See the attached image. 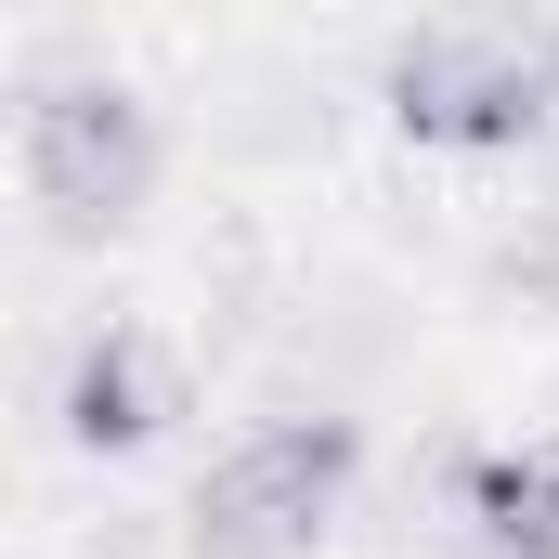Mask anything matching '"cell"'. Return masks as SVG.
Instances as JSON below:
<instances>
[{"instance_id":"7a4b0ae2","label":"cell","mask_w":559,"mask_h":559,"mask_svg":"<svg viewBox=\"0 0 559 559\" xmlns=\"http://www.w3.org/2000/svg\"><path fill=\"white\" fill-rule=\"evenodd\" d=\"M352 468H365V442L352 417H261L235 429L222 455H209V481H195V559H312L325 547V521L352 508Z\"/></svg>"},{"instance_id":"3957f363","label":"cell","mask_w":559,"mask_h":559,"mask_svg":"<svg viewBox=\"0 0 559 559\" xmlns=\"http://www.w3.org/2000/svg\"><path fill=\"white\" fill-rule=\"evenodd\" d=\"M13 169H26V195H39L52 235H118L143 195H156V118H143V92H118V79H52L26 105Z\"/></svg>"},{"instance_id":"277c9868","label":"cell","mask_w":559,"mask_h":559,"mask_svg":"<svg viewBox=\"0 0 559 559\" xmlns=\"http://www.w3.org/2000/svg\"><path fill=\"white\" fill-rule=\"evenodd\" d=\"M52 417L79 455H143L156 429L182 417V365H169V338L131 325V312H105L79 352H66V391H52Z\"/></svg>"},{"instance_id":"5b68a950","label":"cell","mask_w":559,"mask_h":559,"mask_svg":"<svg viewBox=\"0 0 559 559\" xmlns=\"http://www.w3.org/2000/svg\"><path fill=\"white\" fill-rule=\"evenodd\" d=\"M455 508H468V547L481 559H559V442H495V455H468Z\"/></svg>"},{"instance_id":"6da1fadb","label":"cell","mask_w":559,"mask_h":559,"mask_svg":"<svg viewBox=\"0 0 559 559\" xmlns=\"http://www.w3.org/2000/svg\"><path fill=\"white\" fill-rule=\"evenodd\" d=\"M378 92L442 156H508L559 118V26L547 13H429L391 39Z\"/></svg>"}]
</instances>
